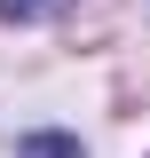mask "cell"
<instances>
[{
  "label": "cell",
  "instance_id": "obj_1",
  "mask_svg": "<svg viewBox=\"0 0 150 158\" xmlns=\"http://www.w3.org/2000/svg\"><path fill=\"white\" fill-rule=\"evenodd\" d=\"M16 158H79V142H71V135H24Z\"/></svg>",
  "mask_w": 150,
  "mask_h": 158
},
{
  "label": "cell",
  "instance_id": "obj_2",
  "mask_svg": "<svg viewBox=\"0 0 150 158\" xmlns=\"http://www.w3.org/2000/svg\"><path fill=\"white\" fill-rule=\"evenodd\" d=\"M40 8H56V0H0V16H40Z\"/></svg>",
  "mask_w": 150,
  "mask_h": 158
}]
</instances>
